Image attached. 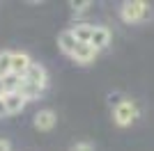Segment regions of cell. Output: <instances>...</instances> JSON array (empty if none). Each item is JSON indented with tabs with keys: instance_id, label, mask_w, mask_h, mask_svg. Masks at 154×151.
Segmentation results:
<instances>
[{
	"instance_id": "1",
	"label": "cell",
	"mask_w": 154,
	"mask_h": 151,
	"mask_svg": "<svg viewBox=\"0 0 154 151\" xmlns=\"http://www.w3.org/2000/svg\"><path fill=\"white\" fill-rule=\"evenodd\" d=\"M120 16L124 23H140L149 16V5L145 0H127L120 7Z\"/></svg>"
},
{
	"instance_id": "2",
	"label": "cell",
	"mask_w": 154,
	"mask_h": 151,
	"mask_svg": "<svg viewBox=\"0 0 154 151\" xmlns=\"http://www.w3.org/2000/svg\"><path fill=\"white\" fill-rule=\"evenodd\" d=\"M136 119H138V105H136L134 101L124 99L113 108V121H115L117 126L127 128V126H131Z\"/></svg>"
},
{
	"instance_id": "3",
	"label": "cell",
	"mask_w": 154,
	"mask_h": 151,
	"mask_svg": "<svg viewBox=\"0 0 154 151\" xmlns=\"http://www.w3.org/2000/svg\"><path fill=\"white\" fill-rule=\"evenodd\" d=\"M32 124H35V128H37V131L48 133V131H53V128H55V124H58V114L53 112V110H48V108H44V110L35 112Z\"/></svg>"
},
{
	"instance_id": "4",
	"label": "cell",
	"mask_w": 154,
	"mask_h": 151,
	"mask_svg": "<svg viewBox=\"0 0 154 151\" xmlns=\"http://www.w3.org/2000/svg\"><path fill=\"white\" fill-rule=\"evenodd\" d=\"M2 101H5L7 114H19L28 103V99L21 94V92H5V94H2Z\"/></svg>"
},
{
	"instance_id": "5",
	"label": "cell",
	"mask_w": 154,
	"mask_h": 151,
	"mask_svg": "<svg viewBox=\"0 0 154 151\" xmlns=\"http://www.w3.org/2000/svg\"><path fill=\"white\" fill-rule=\"evenodd\" d=\"M23 80L32 82V85H39V87L46 89V85H48V76H46V69L42 67V64L32 62V67L26 71V76H23Z\"/></svg>"
},
{
	"instance_id": "6",
	"label": "cell",
	"mask_w": 154,
	"mask_h": 151,
	"mask_svg": "<svg viewBox=\"0 0 154 151\" xmlns=\"http://www.w3.org/2000/svg\"><path fill=\"white\" fill-rule=\"evenodd\" d=\"M97 53H99V50L92 48L90 44H81V41H78L76 50L71 53V60H74L76 64H90V62H94Z\"/></svg>"
},
{
	"instance_id": "7",
	"label": "cell",
	"mask_w": 154,
	"mask_h": 151,
	"mask_svg": "<svg viewBox=\"0 0 154 151\" xmlns=\"http://www.w3.org/2000/svg\"><path fill=\"white\" fill-rule=\"evenodd\" d=\"M32 67V60L28 53H12V73L14 76H26V71Z\"/></svg>"
},
{
	"instance_id": "8",
	"label": "cell",
	"mask_w": 154,
	"mask_h": 151,
	"mask_svg": "<svg viewBox=\"0 0 154 151\" xmlns=\"http://www.w3.org/2000/svg\"><path fill=\"white\" fill-rule=\"evenodd\" d=\"M110 44V30L103 28V25H94V32H92V39H90V46L97 50L106 48Z\"/></svg>"
},
{
	"instance_id": "9",
	"label": "cell",
	"mask_w": 154,
	"mask_h": 151,
	"mask_svg": "<svg viewBox=\"0 0 154 151\" xmlns=\"http://www.w3.org/2000/svg\"><path fill=\"white\" fill-rule=\"evenodd\" d=\"M76 46H78V39L74 37V32H71V30H62V32H60V37H58V48L62 50L64 55L71 57V53L76 50Z\"/></svg>"
},
{
	"instance_id": "10",
	"label": "cell",
	"mask_w": 154,
	"mask_h": 151,
	"mask_svg": "<svg viewBox=\"0 0 154 151\" xmlns=\"http://www.w3.org/2000/svg\"><path fill=\"white\" fill-rule=\"evenodd\" d=\"M71 32H74V37H76L81 44H90L92 32H94V25H90V23H76L74 28H71Z\"/></svg>"
},
{
	"instance_id": "11",
	"label": "cell",
	"mask_w": 154,
	"mask_h": 151,
	"mask_svg": "<svg viewBox=\"0 0 154 151\" xmlns=\"http://www.w3.org/2000/svg\"><path fill=\"white\" fill-rule=\"evenodd\" d=\"M19 92L26 96L28 101H35V99H39V96L44 94V87H39V85H32V82H26V80H23V85H21Z\"/></svg>"
},
{
	"instance_id": "12",
	"label": "cell",
	"mask_w": 154,
	"mask_h": 151,
	"mask_svg": "<svg viewBox=\"0 0 154 151\" xmlns=\"http://www.w3.org/2000/svg\"><path fill=\"white\" fill-rule=\"evenodd\" d=\"M9 73H12V53L2 50L0 53V78H7Z\"/></svg>"
},
{
	"instance_id": "13",
	"label": "cell",
	"mask_w": 154,
	"mask_h": 151,
	"mask_svg": "<svg viewBox=\"0 0 154 151\" xmlns=\"http://www.w3.org/2000/svg\"><path fill=\"white\" fill-rule=\"evenodd\" d=\"M90 0H83V2H69V7L71 9H74V12L76 14H81V12H88V9H90Z\"/></svg>"
},
{
	"instance_id": "14",
	"label": "cell",
	"mask_w": 154,
	"mask_h": 151,
	"mask_svg": "<svg viewBox=\"0 0 154 151\" xmlns=\"http://www.w3.org/2000/svg\"><path fill=\"white\" fill-rule=\"evenodd\" d=\"M69 151H94V144L92 142H76Z\"/></svg>"
},
{
	"instance_id": "15",
	"label": "cell",
	"mask_w": 154,
	"mask_h": 151,
	"mask_svg": "<svg viewBox=\"0 0 154 151\" xmlns=\"http://www.w3.org/2000/svg\"><path fill=\"white\" fill-rule=\"evenodd\" d=\"M0 151H12V142L5 138H0Z\"/></svg>"
},
{
	"instance_id": "16",
	"label": "cell",
	"mask_w": 154,
	"mask_h": 151,
	"mask_svg": "<svg viewBox=\"0 0 154 151\" xmlns=\"http://www.w3.org/2000/svg\"><path fill=\"white\" fill-rule=\"evenodd\" d=\"M0 117H7V108H5V101L0 96Z\"/></svg>"
},
{
	"instance_id": "17",
	"label": "cell",
	"mask_w": 154,
	"mask_h": 151,
	"mask_svg": "<svg viewBox=\"0 0 154 151\" xmlns=\"http://www.w3.org/2000/svg\"><path fill=\"white\" fill-rule=\"evenodd\" d=\"M0 80H2V78H0Z\"/></svg>"
}]
</instances>
